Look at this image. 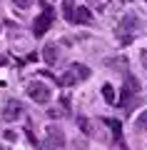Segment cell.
<instances>
[{"label": "cell", "instance_id": "6da1fadb", "mask_svg": "<svg viewBox=\"0 0 147 150\" xmlns=\"http://www.w3.org/2000/svg\"><path fill=\"white\" fill-rule=\"evenodd\" d=\"M65 143H68V138H65V133L58 125H47L45 128V140H42L45 150H63Z\"/></svg>", "mask_w": 147, "mask_h": 150}, {"label": "cell", "instance_id": "7a4b0ae2", "mask_svg": "<svg viewBox=\"0 0 147 150\" xmlns=\"http://www.w3.org/2000/svg\"><path fill=\"white\" fill-rule=\"evenodd\" d=\"M42 10H45V13H40V15L35 18V23H32V35H35L37 40L45 38L47 28H50V23H53V8L47 5V3H42Z\"/></svg>", "mask_w": 147, "mask_h": 150}, {"label": "cell", "instance_id": "3957f363", "mask_svg": "<svg viewBox=\"0 0 147 150\" xmlns=\"http://www.w3.org/2000/svg\"><path fill=\"white\" fill-rule=\"evenodd\" d=\"M27 95H30V100L45 105V103L53 98V93H50V88H47L42 80H30V83H27Z\"/></svg>", "mask_w": 147, "mask_h": 150}, {"label": "cell", "instance_id": "277c9868", "mask_svg": "<svg viewBox=\"0 0 147 150\" xmlns=\"http://www.w3.org/2000/svg\"><path fill=\"white\" fill-rule=\"evenodd\" d=\"M23 103L20 100H8L5 103V110H3V120L5 123H13V120H20L23 118Z\"/></svg>", "mask_w": 147, "mask_h": 150}, {"label": "cell", "instance_id": "5b68a950", "mask_svg": "<svg viewBox=\"0 0 147 150\" xmlns=\"http://www.w3.org/2000/svg\"><path fill=\"white\" fill-rule=\"evenodd\" d=\"M132 28H137V20H135V18H132V15H127L125 20L120 23V30H117V35H122V33L127 30V35H125V43H130V40H132V33H135V30H132Z\"/></svg>", "mask_w": 147, "mask_h": 150}, {"label": "cell", "instance_id": "8992f818", "mask_svg": "<svg viewBox=\"0 0 147 150\" xmlns=\"http://www.w3.org/2000/svg\"><path fill=\"white\" fill-rule=\"evenodd\" d=\"M70 73H72L75 80L80 83V80H87L90 75H92V70H90L87 65H82V63H72V65H70Z\"/></svg>", "mask_w": 147, "mask_h": 150}, {"label": "cell", "instance_id": "52a82bcc", "mask_svg": "<svg viewBox=\"0 0 147 150\" xmlns=\"http://www.w3.org/2000/svg\"><path fill=\"white\" fill-rule=\"evenodd\" d=\"M72 23L90 25V23H92V13H90V8H75V13H72Z\"/></svg>", "mask_w": 147, "mask_h": 150}, {"label": "cell", "instance_id": "ba28073f", "mask_svg": "<svg viewBox=\"0 0 147 150\" xmlns=\"http://www.w3.org/2000/svg\"><path fill=\"white\" fill-rule=\"evenodd\" d=\"M42 58H45L47 65H55V63H58V58H60L58 45H45V48H42Z\"/></svg>", "mask_w": 147, "mask_h": 150}, {"label": "cell", "instance_id": "9c48e42d", "mask_svg": "<svg viewBox=\"0 0 147 150\" xmlns=\"http://www.w3.org/2000/svg\"><path fill=\"white\" fill-rule=\"evenodd\" d=\"M125 78H127V93H132V95H137V93L142 90V88H140V80H137V78H135L132 73H127Z\"/></svg>", "mask_w": 147, "mask_h": 150}, {"label": "cell", "instance_id": "30bf717a", "mask_svg": "<svg viewBox=\"0 0 147 150\" xmlns=\"http://www.w3.org/2000/svg\"><path fill=\"white\" fill-rule=\"evenodd\" d=\"M100 93H102V98H105L107 103H115V88H112L110 83H102V88H100Z\"/></svg>", "mask_w": 147, "mask_h": 150}, {"label": "cell", "instance_id": "8fae6325", "mask_svg": "<svg viewBox=\"0 0 147 150\" xmlns=\"http://www.w3.org/2000/svg\"><path fill=\"white\" fill-rule=\"evenodd\" d=\"M65 112H68V110H65L63 105H53V108H47V118H53V120H58V118H63Z\"/></svg>", "mask_w": 147, "mask_h": 150}, {"label": "cell", "instance_id": "7c38bea8", "mask_svg": "<svg viewBox=\"0 0 147 150\" xmlns=\"http://www.w3.org/2000/svg\"><path fill=\"white\" fill-rule=\"evenodd\" d=\"M72 13H75V0H63V15L72 20Z\"/></svg>", "mask_w": 147, "mask_h": 150}, {"label": "cell", "instance_id": "4fadbf2b", "mask_svg": "<svg viewBox=\"0 0 147 150\" xmlns=\"http://www.w3.org/2000/svg\"><path fill=\"white\" fill-rule=\"evenodd\" d=\"M105 123H107V125L112 128V133H115V138H120V133H122V123H120V120H112V118H107Z\"/></svg>", "mask_w": 147, "mask_h": 150}, {"label": "cell", "instance_id": "5bb4252c", "mask_svg": "<svg viewBox=\"0 0 147 150\" xmlns=\"http://www.w3.org/2000/svg\"><path fill=\"white\" fill-rule=\"evenodd\" d=\"M60 83H63L65 88H70V85H75V83H77V80H75V75L70 73V70H65V75H63V78H60Z\"/></svg>", "mask_w": 147, "mask_h": 150}, {"label": "cell", "instance_id": "9a60e30c", "mask_svg": "<svg viewBox=\"0 0 147 150\" xmlns=\"http://www.w3.org/2000/svg\"><path fill=\"white\" fill-rule=\"evenodd\" d=\"M137 130H147V110L137 118Z\"/></svg>", "mask_w": 147, "mask_h": 150}, {"label": "cell", "instance_id": "2e32d148", "mask_svg": "<svg viewBox=\"0 0 147 150\" xmlns=\"http://www.w3.org/2000/svg\"><path fill=\"white\" fill-rule=\"evenodd\" d=\"M5 140H8V143H15V140H18V135L13 133V130H5Z\"/></svg>", "mask_w": 147, "mask_h": 150}, {"label": "cell", "instance_id": "e0dca14e", "mask_svg": "<svg viewBox=\"0 0 147 150\" xmlns=\"http://www.w3.org/2000/svg\"><path fill=\"white\" fill-rule=\"evenodd\" d=\"M13 3H15V5H18V8H23V10H25V8H27V5H30L32 0H13Z\"/></svg>", "mask_w": 147, "mask_h": 150}, {"label": "cell", "instance_id": "ac0fdd59", "mask_svg": "<svg viewBox=\"0 0 147 150\" xmlns=\"http://www.w3.org/2000/svg\"><path fill=\"white\" fill-rule=\"evenodd\" d=\"M80 128H82V133H90V125H87V120H80Z\"/></svg>", "mask_w": 147, "mask_h": 150}, {"label": "cell", "instance_id": "d6986e66", "mask_svg": "<svg viewBox=\"0 0 147 150\" xmlns=\"http://www.w3.org/2000/svg\"><path fill=\"white\" fill-rule=\"evenodd\" d=\"M0 150H5V148H3V145H0Z\"/></svg>", "mask_w": 147, "mask_h": 150}, {"label": "cell", "instance_id": "ffe728a7", "mask_svg": "<svg viewBox=\"0 0 147 150\" xmlns=\"http://www.w3.org/2000/svg\"><path fill=\"white\" fill-rule=\"evenodd\" d=\"M145 3H147V0H145Z\"/></svg>", "mask_w": 147, "mask_h": 150}]
</instances>
